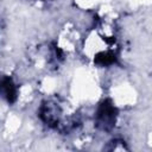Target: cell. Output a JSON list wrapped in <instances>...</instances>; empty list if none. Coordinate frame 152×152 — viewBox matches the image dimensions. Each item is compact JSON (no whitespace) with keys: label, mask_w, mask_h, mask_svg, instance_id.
Returning <instances> with one entry per match:
<instances>
[{"label":"cell","mask_w":152,"mask_h":152,"mask_svg":"<svg viewBox=\"0 0 152 152\" xmlns=\"http://www.w3.org/2000/svg\"><path fill=\"white\" fill-rule=\"evenodd\" d=\"M115 113L116 112L113 104L109 101H103L97 109V114H96L97 125L103 129L110 128L115 122Z\"/></svg>","instance_id":"cell-1"},{"label":"cell","mask_w":152,"mask_h":152,"mask_svg":"<svg viewBox=\"0 0 152 152\" xmlns=\"http://www.w3.org/2000/svg\"><path fill=\"white\" fill-rule=\"evenodd\" d=\"M1 88H2V94L7 99L8 102H13L15 100V88H14V84L12 83L11 78L8 77H5L1 82Z\"/></svg>","instance_id":"cell-2"}]
</instances>
